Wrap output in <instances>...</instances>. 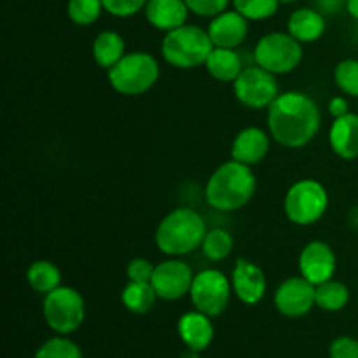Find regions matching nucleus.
Listing matches in <instances>:
<instances>
[{
	"instance_id": "f8f14e48",
	"label": "nucleus",
	"mask_w": 358,
	"mask_h": 358,
	"mask_svg": "<svg viewBox=\"0 0 358 358\" xmlns=\"http://www.w3.org/2000/svg\"><path fill=\"white\" fill-rule=\"evenodd\" d=\"M192 282H194L192 269L178 259L159 262L150 280L157 297L164 301H178L187 296L191 292Z\"/></svg>"
},
{
	"instance_id": "c9c22d12",
	"label": "nucleus",
	"mask_w": 358,
	"mask_h": 358,
	"mask_svg": "<svg viewBox=\"0 0 358 358\" xmlns=\"http://www.w3.org/2000/svg\"><path fill=\"white\" fill-rule=\"evenodd\" d=\"M317 2L318 7L320 9H327V13H338L343 3L346 6V0H317Z\"/></svg>"
},
{
	"instance_id": "423d86ee",
	"label": "nucleus",
	"mask_w": 358,
	"mask_h": 358,
	"mask_svg": "<svg viewBox=\"0 0 358 358\" xmlns=\"http://www.w3.org/2000/svg\"><path fill=\"white\" fill-rule=\"evenodd\" d=\"M42 313L51 331L59 336H69L83 325L86 318V304L76 289L59 285L44 296Z\"/></svg>"
},
{
	"instance_id": "2eb2a0df",
	"label": "nucleus",
	"mask_w": 358,
	"mask_h": 358,
	"mask_svg": "<svg viewBox=\"0 0 358 358\" xmlns=\"http://www.w3.org/2000/svg\"><path fill=\"white\" fill-rule=\"evenodd\" d=\"M247 17L238 10H224L217 14L208 27V35L215 48L234 49L243 44L248 34Z\"/></svg>"
},
{
	"instance_id": "0eeeda50",
	"label": "nucleus",
	"mask_w": 358,
	"mask_h": 358,
	"mask_svg": "<svg viewBox=\"0 0 358 358\" xmlns=\"http://www.w3.org/2000/svg\"><path fill=\"white\" fill-rule=\"evenodd\" d=\"M255 65L275 76H283L299 66L303 59V45L287 31H273L259 38L254 49Z\"/></svg>"
},
{
	"instance_id": "393cba45",
	"label": "nucleus",
	"mask_w": 358,
	"mask_h": 358,
	"mask_svg": "<svg viewBox=\"0 0 358 358\" xmlns=\"http://www.w3.org/2000/svg\"><path fill=\"white\" fill-rule=\"evenodd\" d=\"M317 306L325 311H339L348 304L350 289L343 282L329 280V282L317 285Z\"/></svg>"
},
{
	"instance_id": "2f4dec72",
	"label": "nucleus",
	"mask_w": 358,
	"mask_h": 358,
	"mask_svg": "<svg viewBox=\"0 0 358 358\" xmlns=\"http://www.w3.org/2000/svg\"><path fill=\"white\" fill-rule=\"evenodd\" d=\"M231 0H185L189 10L203 17H215L217 14L227 10Z\"/></svg>"
},
{
	"instance_id": "20e7f679",
	"label": "nucleus",
	"mask_w": 358,
	"mask_h": 358,
	"mask_svg": "<svg viewBox=\"0 0 358 358\" xmlns=\"http://www.w3.org/2000/svg\"><path fill=\"white\" fill-rule=\"evenodd\" d=\"M213 48L215 45L210 38L208 30H203L196 24H184L166 31L161 44V55L175 69L189 70L205 65Z\"/></svg>"
},
{
	"instance_id": "a878e982",
	"label": "nucleus",
	"mask_w": 358,
	"mask_h": 358,
	"mask_svg": "<svg viewBox=\"0 0 358 358\" xmlns=\"http://www.w3.org/2000/svg\"><path fill=\"white\" fill-rule=\"evenodd\" d=\"M201 250L210 261H224L233 252V236L226 229L206 231Z\"/></svg>"
},
{
	"instance_id": "72a5a7b5",
	"label": "nucleus",
	"mask_w": 358,
	"mask_h": 358,
	"mask_svg": "<svg viewBox=\"0 0 358 358\" xmlns=\"http://www.w3.org/2000/svg\"><path fill=\"white\" fill-rule=\"evenodd\" d=\"M154 266L150 264V261L143 257L133 259L131 262L126 268V275H128L129 282H147L150 283L154 276Z\"/></svg>"
},
{
	"instance_id": "c85d7f7f",
	"label": "nucleus",
	"mask_w": 358,
	"mask_h": 358,
	"mask_svg": "<svg viewBox=\"0 0 358 358\" xmlns=\"http://www.w3.org/2000/svg\"><path fill=\"white\" fill-rule=\"evenodd\" d=\"M231 2L234 10L252 21L268 20L278 10L280 6V0H231Z\"/></svg>"
},
{
	"instance_id": "aec40b11",
	"label": "nucleus",
	"mask_w": 358,
	"mask_h": 358,
	"mask_svg": "<svg viewBox=\"0 0 358 358\" xmlns=\"http://www.w3.org/2000/svg\"><path fill=\"white\" fill-rule=\"evenodd\" d=\"M287 28H289V34L301 44H310V42H317L324 35L325 17L322 16L320 10L303 7L290 14Z\"/></svg>"
},
{
	"instance_id": "f3484780",
	"label": "nucleus",
	"mask_w": 358,
	"mask_h": 358,
	"mask_svg": "<svg viewBox=\"0 0 358 358\" xmlns=\"http://www.w3.org/2000/svg\"><path fill=\"white\" fill-rule=\"evenodd\" d=\"M268 152L269 136L261 128H245L238 133L231 147V157L248 166L261 163Z\"/></svg>"
},
{
	"instance_id": "f257e3e1",
	"label": "nucleus",
	"mask_w": 358,
	"mask_h": 358,
	"mask_svg": "<svg viewBox=\"0 0 358 358\" xmlns=\"http://www.w3.org/2000/svg\"><path fill=\"white\" fill-rule=\"evenodd\" d=\"M268 128L280 145L301 149L317 136L320 110L308 94L287 91L268 107Z\"/></svg>"
},
{
	"instance_id": "f03ea898",
	"label": "nucleus",
	"mask_w": 358,
	"mask_h": 358,
	"mask_svg": "<svg viewBox=\"0 0 358 358\" xmlns=\"http://www.w3.org/2000/svg\"><path fill=\"white\" fill-rule=\"evenodd\" d=\"M257 180L248 164L227 161L220 164L206 184L205 196L210 206L220 212H234L247 205L255 194Z\"/></svg>"
},
{
	"instance_id": "c756f323",
	"label": "nucleus",
	"mask_w": 358,
	"mask_h": 358,
	"mask_svg": "<svg viewBox=\"0 0 358 358\" xmlns=\"http://www.w3.org/2000/svg\"><path fill=\"white\" fill-rule=\"evenodd\" d=\"M334 80L343 93L358 98V59H343L336 66Z\"/></svg>"
},
{
	"instance_id": "7ed1b4c3",
	"label": "nucleus",
	"mask_w": 358,
	"mask_h": 358,
	"mask_svg": "<svg viewBox=\"0 0 358 358\" xmlns=\"http://www.w3.org/2000/svg\"><path fill=\"white\" fill-rule=\"evenodd\" d=\"M206 234V224L198 212L177 208L168 213L156 231V245L163 254L178 257L201 247Z\"/></svg>"
},
{
	"instance_id": "dca6fc26",
	"label": "nucleus",
	"mask_w": 358,
	"mask_h": 358,
	"mask_svg": "<svg viewBox=\"0 0 358 358\" xmlns=\"http://www.w3.org/2000/svg\"><path fill=\"white\" fill-rule=\"evenodd\" d=\"M177 331L184 345L189 350H194L199 353L205 352L212 345L213 336H215L213 324L208 315L198 310L182 315L177 324Z\"/></svg>"
},
{
	"instance_id": "7c9ffc66",
	"label": "nucleus",
	"mask_w": 358,
	"mask_h": 358,
	"mask_svg": "<svg viewBox=\"0 0 358 358\" xmlns=\"http://www.w3.org/2000/svg\"><path fill=\"white\" fill-rule=\"evenodd\" d=\"M101 2H103V9L112 16L129 17L142 10L149 0H101Z\"/></svg>"
},
{
	"instance_id": "ddd939ff",
	"label": "nucleus",
	"mask_w": 358,
	"mask_h": 358,
	"mask_svg": "<svg viewBox=\"0 0 358 358\" xmlns=\"http://www.w3.org/2000/svg\"><path fill=\"white\" fill-rule=\"evenodd\" d=\"M336 268H338V259L334 250L324 241H311L301 252V276H304L315 287L334 278Z\"/></svg>"
},
{
	"instance_id": "6e6552de",
	"label": "nucleus",
	"mask_w": 358,
	"mask_h": 358,
	"mask_svg": "<svg viewBox=\"0 0 358 358\" xmlns=\"http://www.w3.org/2000/svg\"><path fill=\"white\" fill-rule=\"evenodd\" d=\"M329 196L324 185L311 178L296 182L287 191L285 215L297 226H311L327 212Z\"/></svg>"
},
{
	"instance_id": "9b49d317",
	"label": "nucleus",
	"mask_w": 358,
	"mask_h": 358,
	"mask_svg": "<svg viewBox=\"0 0 358 358\" xmlns=\"http://www.w3.org/2000/svg\"><path fill=\"white\" fill-rule=\"evenodd\" d=\"M317 287L304 276H292L280 283L275 292V308L289 318H299L317 306Z\"/></svg>"
},
{
	"instance_id": "39448f33",
	"label": "nucleus",
	"mask_w": 358,
	"mask_h": 358,
	"mask_svg": "<svg viewBox=\"0 0 358 358\" xmlns=\"http://www.w3.org/2000/svg\"><path fill=\"white\" fill-rule=\"evenodd\" d=\"M159 79V65L149 52L136 51L122 56L110 70L108 83L117 93L138 96L147 93Z\"/></svg>"
},
{
	"instance_id": "473e14b6",
	"label": "nucleus",
	"mask_w": 358,
	"mask_h": 358,
	"mask_svg": "<svg viewBox=\"0 0 358 358\" xmlns=\"http://www.w3.org/2000/svg\"><path fill=\"white\" fill-rule=\"evenodd\" d=\"M331 358H358V339L350 336H339L329 346Z\"/></svg>"
},
{
	"instance_id": "f704fd0d",
	"label": "nucleus",
	"mask_w": 358,
	"mask_h": 358,
	"mask_svg": "<svg viewBox=\"0 0 358 358\" xmlns=\"http://www.w3.org/2000/svg\"><path fill=\"white\" fill-rule=\"evenodd\" d=\"M329 112L334 119L343 117V115L350 114V105L348 100L343 96H334L331 101H329Z\"/></svg>"
},
{
	"instance_id": "58836bf2",
	"label": "nucleus",
	"mask_w": 358,
	"mask_h": 358,
	"mask_svg": "<svg viewBox=\"0 0 358 358\" xmlns=\"http://www.w3.org/2000/svg\"><path fill=\"white\" fill-rule=\"evenodd\" d=\"M296 2V0H280V3H292Z\"/></svg>"
},
{
	"instance_id": "b1692460",
	"label": "nucleus",
	"mask_w": 358,
	"mask_h": 358,
	"mask_svg": "<svg viewBox=\"0 0 358 358\" xmlns=\"http://www.w3.org/2000/svg\"><path fill=\"white\" fill-rule=\"evenodd\" d=\"M28 285L37 294L48 296L55 289L62 285V273L52 262L49 261H35L31 262L27 271Z\"/></svg>"
},
{
	"instance_id": "4c0bfd02",
	"label": "nucleus",
	"mask_w": 358,
	"mask_h": 358,
	"mask_svg": "<svg viewBox=\"0 0 358 358\" xmlns=\"http://www.w3.org/2000/svg\"><path fill=\"white\" fill-rule=\"evenodd\" d=\"M178 358H199V352H194V350H185Z\"/></svg>"
},
{
	"instance_id": "4468645a",
	"label": "nucleus",
	"mask_w": 358,
	"mask_h": 358,
	"mask_svg": "<svg viewBox=\"0 0 358 358\" xmlns=\"http://www.w3.org/2000/svg\"><path fill=\"white\" fill-rule=\"evenodd\" d=\"M231 285L241 303L254 306V304L261 303L266 294V276L262 269L254 262L238 259L233 269V276H231Z\"/></svg>"
},
{
	"instance_id": "412c9836",
	"label": "nucleus",
	"mask_w": 358,
	"mask_h": 358,
	"mask_svg": "<svg viewBox=\"0 0 358 358\" xmlns=\"http://www.w3.org/2000/svg\"><path fill=\"white\" fill-rule=\"evenodd\" d=\"M210 76L222 83H234L243 70L240 55L234 49L213 48L205 63Z\"/></svg>"
},
{
	"instance_id": "e433bc0d",
	"label": "nucleus",
	"mask_w": 358,
	"mask_h": 358,
	"mask_svg": "<svg viewBox=\"0 0 358 358\" xmlns=\"http://www.w3.org/2000/svg\"><path fill=\"white\" fill-rule=\"evenodd\" d=\"M346 10L350 13V16L355 17L358 21V0H346Z\"/></svg>"
},
{
	"instance_id": "9d476101",
	"label": "nucleus",
	"mask_w": 358,
	"mask_h": 358,
	"mask_svg": "<svg viewBox=\"0 0 358 358\" xmlns=\"http://www.w3.org/2000/svg\"><path fill=\"white\" fill-rule=\"evenodd\" d=\"M233 90L240 103L255 110L269 107L280 94L275 73L268 72L259 65L241 70L238 79L233 83Z\"/></svg>"
},
{
	"instance_id": "5701e85b",
	"label": "nucleus",
	"mask_w": 358,
	"mask_h": 358,
	"mask_svg": "<svg viewBox=\"0 0 358 358\" xmlns=\"http://www.w3.org/2000/svg\"><path fill=\"white\" fill-rule=\"evenodd\" d=\"M157 294L152 283L129 282L121 292V303L128 311L135 315H145L154 308Z\"/></svg>"
},
{
	"instance_id": "cd10ccee",
	"label": "nucleus",
	"mask_w": 358,
	"mask_h": 358,
	"mask_svg": "<svg viewBox=\"0 0 358 358\" xmlns=\"http://www.w3.org/2000/svg\"><path fill=\"white\" fill-rule=\"evenodd\" d=\"M103 10L101 0H69L66 13L69 17L79 27H90L100 17Z\"/></svg>"
},
{
	"instance_id": "6ab92c4d",
	"label": "nucleus",
	"mask_w": 358,
	"mask_h": 358,
	"mask_svg": "<svg viewBox=\"0 0 358 358\" xmlns=\"http://www.w3.org/2000/svg\"><path fill=\"white\" fill-rule=\"evenodd\" d=\"M329 143L336 156L341 159L358 157V114L343 115L334 119L329 131Z\"/></svg>"
},
{
	"instance_id": "4be33fe9",
	"label": "nucleus",
	"mask_w": 358,
	"mask_h": 358,
	"mask_svg": "<svg viewBox=\"0 0 358 358\" xmlns=\"http://www.w3.org/2000/svg\"><path fill=\"white\" fill-rule=\"evenodd\" d=\"M124 49L126 44L117 31L105 30L96 35V38L93 41L91 52H93V59L96 62L98 66L110 70L126 55Z\"/></svg>"
},
{
	"instance_id": "bb28decb",
	"label": "nucleus",
	"mask_w": 358,
	"mask_h": 358,
	"mask_svg": "<svg viewBox=\"0 0 358 358\" xmlns=\"http://www.w3.org/2000/svg\"><path fill=\"white\" fill-rule=\"evenodd\" d=\"M34 358H83V352L72 339L58 334L42 343Z\"/></svg>"
},
{
	"instance_id": "1a4fd4ad",
	"label": "nucleus",
	"mask_w": 358,
	"mask_h": 358,
	"mask_svg": "<svg viewBox=\"0 0 358 358\" xmlns=\"http://www.w3.org/2000/svg\"><path fill=\"white\" fill-rule=\"evenodd\" d=\"M231 292H233V285L224 276V273L217 269H205L194 276L189 296L196 310L213 318L226 311Z\"/></svg>"
},
{
	"instance_id": "a211bd4d",
	"label": "nucleus",
	"mask_w": 358,
	"mask_h": 358,
	"mask_svg": "<svg viewBox=\"0 0 358 358\" xmlns=\"http://www.w3.org/2000/svg\"><path fill=\"white\" fill-rule=\"evenodd\" d=\"M189 16L185 0H149L145 6V17L154 28L171 31L184 27Z\"/></svg>"
}]
</instances>
